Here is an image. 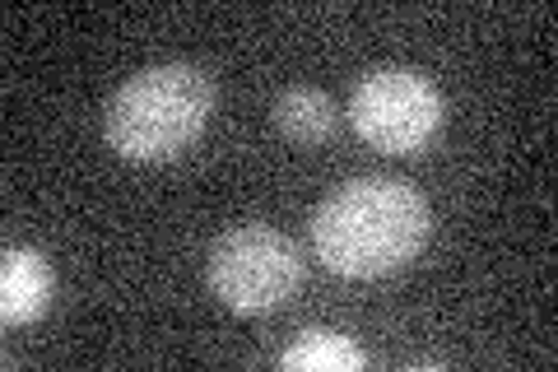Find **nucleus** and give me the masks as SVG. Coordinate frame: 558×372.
<instances>
[{
	"label": "nucleus",
	"instance_id": "nucleus-5",
	"mask_svg": "<svg viewBox=\"0 0 558 372\" xmlns=\"http://www.w3.org/2000/svg\"><path fill=\"white\" fill-rule=\"evenodd\" d=\"M51 308V265L33 247H5L0 256V316L5 326H28Z\"/></svg>",
	"mask_w": 558,
	"mask_h": 372
},
{
	"label": "nucleus",
	"instance_id": "nucleus-3",
	"mask_svg": "<svg viewBox=\"0 0 558 372\" xmlns=\"http://www.w3.org/2000/svg\"><path fill=\"white\" fill-rule=\"evenodd\" d=\"M205 279L229 312L256 316L299 293L303 252L289 233H279L270 224H238L209 247Z\"/></svg>",
	"mask_w": 558,
	"mask_h": 372
},
{
	"label": "nucleus",
	"instance_id": "nucleus-4",
	"mask_svg": "<svg viewBox=\"0 0 558 372\" xmlns=\"http://www.w3.org/2000/svg\"><path fill=\"white\" fill-rule=\"evenodd\" d=\"M447 103L433 75L414 65H377L349 94V121L373 149L414 154L442 131Z\"/></svg>",
	"mask_w": 558,
	"mask_h": 372
},
{
	"label": "nucleus",
	"instance_id": "nucleus-2",
	"mask_svg": "<svg viewBox=\"0 0 558 372\" xmlns=\"http://www.w3.org/2000/svg\"><path fill=\"white\" fill-rule=\"evenodd\" d=\"M215 117V80L191 61L135 70L102 112L108 145L131 164L178 158Z\"/></svg>",
	"mask_w": 558,
	"mask_h": 372
},
{
	"label": "nucleus",
	"instance_id": "nucleus-7",
	"mask_svg": "<svg viewBox=\"0 0 558 372\" xmlns=\"http://www.w3.org/2000/svg\"><path fill=\"white\" fill-rule=\"evenodd\" d=\"M363 363V349L349 340V335L340 331H303L299 340H293L284 353H279V368H289V372H359Z\"/></svg>",
	"mask_w": 558,
	"mask_h": 372
},
{
	"label": "nucleus",
	"instance_id": "nucleus-6",
	"mask_svg": "<svg viewBox=\"0 0 558 372\" xmlns=\"http://www.w3.org/2000/svg\"><path fill=\"white\" fill-rule=\"evenodd\" d=\"M270 117H275V127L289 140H299V145H322V140L336 135V121H340L330 94H322V88H312V84L284 88V94L275 98Z\"/></svg>",
	"mask_w": 558,
	"mask_h": 372
},
{
	"label": "nucleus",
	"instance_id": "nucleus-1",
	"mask_svg": "<svg viewBox=\"0 0 558 372\" xmlns=\"http://www.w3.org/2000/svg\"><path fill=\"white\" fill-rule=\"evenodd\" d=\"M307 228L326 271L344 279H377L424 252L433 209L405 177H354L317 205Z\"/></svg>",
	"mask_w": 558,
	"mask_h": 372
}]
</instances>
